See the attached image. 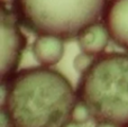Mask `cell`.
I'll return each instance as SVG.
<instances>
[{"label": "cell", "instance_id": "6da1fadb", "mask_svg": "<svg viewBox=\"0 0 128 127\" xmlns=\"http://www.w3.org/2000/svg\"><path fill=\"white\" fill-rule=\"evenodd\" d=\"M76 102L68 79L48 66L22 69L1 81V112L9 127H66Z\"/></svg>", "mask_w": 128, "mask_h": 127}, {"label": "cell", "instance_id": "7a4b0ae2", "mask_svg": "<svg viewBox=\"0 0 128 127\" xmlns=\"http://www.w3.org/2000/svg\"><path fill=\"white\" fill-rule=\"evenodd\" d=\"M75 91L96 123L128 127V53L96 56L81 73Z\"/></svg>", "mask_w": 128, "mask_h": 127}, {"label": "cell", "instance_id": "3957f363", "mask_svg": "<svg viewBox=\"0 0 128 127\" xmlns=\"http://www.w3.org/2000/svg\"><path fill=\"white\" fill-rule=\"evenodd\" d=\"M108 0H14L19 24L36 35L76 38L82 30L102 18Z\"/></svg>", "mask_w": 128, "mask_h": 127}, {"label": "cell", "instance_id": "277c9868", "mask_svg": "<svg viewBox=\"0 0 128 127\" xmlns=\"http://www.w3.org/2000/svg\"><path fill=\"white\" fill-rule=\"evenodd\" d=\"M12 9L1 4V81H6L17 72L27 38L20 29Z\"/></svg>", "mask_w": 128, "mask_h": 127}, {"label": "cell", "instance_id": "5b68a950", "mask_svg": "<svg viewBox=\"0 0 128 127\" xmlns=\"http://www.w3.org/2000/svg\"><path fill=\"white\" fill-rule=\"evenodd\" d=\"M102 22L110 40L118 47L128 52V0H108Z\"/></svg>", "mask_w": 128, "mask_h": 127}, {"label": "cell", "instance_id": "8992f818", "mask_svg": "<svg viewBox=\"0 0 128 127\" xmlns=\"http://www.w3.org/2000/svg\"><path fill=\"white\" fill-rule=\"evenodd\" d=\"M32 52L35 60L40 65L53 66L63 58L64 42L55 36L38 35L32 45Z\"/></svg>", "mask_w": 128, "mask_h": 127}, {"label": "cell", "instance_id": "52a82bcc", "mask_svg": "<svg viewBox=\"0 0 128 127\" xmlns=\"http://www.w3.org/2000/svg\"><path fill=\"white\" fill-rule=\"evenodd\" d=\"M110 36L104 22H96L86 27L76 37L78 45L81 52L91 56H98L102 54L109 44Z\"/></svg>", "mask_w": 128, "mask_h": 127}, {"label": "cell", "instance_id": "ba28073f", "mask_svg": "<svg viewBox=\"0 0 128 127\" xmlns=\"http://www.w3.org/2000/svg\"><path fill=\"white\" fill-rule=\"evenodd\" d=\"M91 118V115L89 112L88 108L81 102V101L78 100L75 108L73 110V116H72V122L73 123H76L79 125H83V124L88 123Z\"/></svg>", "mask_w": 128, "mask_h": 127}, {"label": "cell", "instance_id": "9c48e42d", "mask_svg": "<svg viewBox=\"0 0 128 127\" xmlns=\"http://www.w3.org/2000/svg\"><path fill=\"white\" fill-rule=\"evenodd\" d=\"M93 60H94V56H91L89 54L84 53V52H81L73 60V68H74L75 71L81 74L90 66Z\"/></svg>", "mask_w": 128, "mask_h": 127}, {"label": "cell", "instance_id": "30bf717a", "mask_svg": "<svg viewBox=\"0 0 128 127\" xmlns=\"http://www.w3.org/2000/svg\"><path fill=\"white\" fill-rule=\"evenodd\" d=\"M12 2H14V0H1V4H2V6L9 7V8L12 6Z\"/></svg>", "mask_w": 128, "mask_h": 127}, {"label": "cell", "instance_id": "8fae6325", "mask_svg": "<svg viewBox=\"0 0 128 127\" xmlns=\"http://www.w3.org/2000/svg\"><path fill=\"white\" fill-rule=\"evenodd\" d=\"M94 127H116V126L109 123H97V125Z\"/></svg>", "mask_w": 128, "mask_h": 127}, {"label": "cell", "instance_id": "7c38bea8", "mask_svg": "<svg viewBox=\"0 0 128 127\" xmlns=\"http://www.w3.org/2000/svg\"><path fill=\"white\" fill-rule=\"evenodd\" d=\"M66 127H80V125H79V124H76V123H73V122H71V123L68 124Z\"/></svg>", "mask_w": 128, "mask_h": 127}]
</instances>
